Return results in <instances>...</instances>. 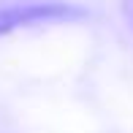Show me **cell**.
I'll use <instances>...</instances> for the list:
<instances>
[{
	"mask_svg": "<svg viewBox=\"0 0 133 133\" xmlns=\"http://www.w3.org/2000/svg\"><path fill=\"white\" fill-rule=\"evenodd\" d=\"M87 11L71 3H25V5H3L0 8V35L30 25H46V22H74L84 19Z\"/></svg>",
	"mask_w": 133,
	"mask_h": 133,
	"instance_id": "cell-1",
	"label": "cell"
},
{
	"mask_svg": "<svg viewBox=\"0 0 133 133\" xmlns=\"http://www.w3.org/2000/svg\"><path fill=\"white\" fill-rule=\"evenodd\" d=\"M122 11H125V19H128V25L133 30V0H125V3H122Z\"/></svg>",
	"mask_w": 133,
	"mask_h": 133,
	"instance_id": "cell-2",
	"label": "cell"
}]
</instances>
